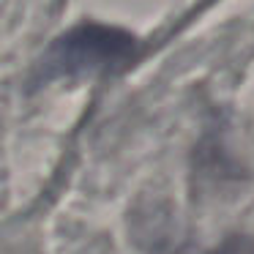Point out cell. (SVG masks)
<instances>
[{"instance_id": "obj_1", "label": "cell", "mask_w": 254, "mask_h": 254, "mask_svg": "<svg viewBox=\"0 0 254 254\" xmlns=\"http://www.w3.org/2000/svg\"><path fill=\"white\" fill-rule=\"evenodd\" d=\"M134 52H137V39L128 30L99 22H82L50 44V50L39 63L36 79L50 82V79L63 77L115 71L131 61Z\"/></svg>"}, {"instance_id": "obj_2", "label": "cell", "mask_w": 254, "mask_h": 254, "mask_svg": "<svg viewBox=\"0 0 254 254\" xmlns=\"http://www.w3.org/2000/svg\"><path fill=\"white\" fill-rule=\"evenodd\" d=\"M208 254H254V238L246 235V232H232Z\"/></svg>"}]
</instances>
